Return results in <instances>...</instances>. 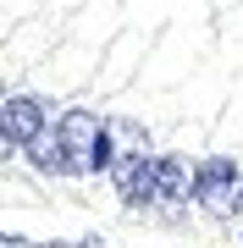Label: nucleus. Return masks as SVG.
<instances>
[{
    "label": "nucleus",
    "mask_w": 243,
    "mask_h": 248,
    "mask_svg": "<svg viewBox=\"0 0 243 248\" xmlns=\"http://www.w3.org/2000/svg\"><path fill=\"white\" fill-rule=\"evenodd\" d=\"M55 133L66 143V171L72 177H94L99 171V149H105V116L89 105H72L55 116Z\"/></svg>",
    "instance_id": "1"
},
{
    "label": "nucleus",
    "mask_w": 243,
    "mask_h": 248,
    "mask_svg": "<svg viewBox=\"0 0 243 248\" xmlns=\"http://www.w3.org/2000/svg\"><path fill=\"white\" fill-rule=\"evenodd\" d=\"M238 193H243V166L232 155H210V160H199V171H194V204L205 215H227V210H238Z\"/></svg>",
    "instance_id": "2"
},
{
    "label": "nucleus",
    "mask_w": 243,
    "mask_h": 248,
    "mask_svg": "<svg viewBox=\"0 0 243 248\" xmlns=\"http://www.w3.org/2000/svg\"><path fill=\"white\" fill-rule=\"evenodd\" d=\"M50 116H55L50 99H39V94H11L6 105H0V138H6L11 149H28L45 127H55Z\"/></svg>",
    "instance_id": "3"
},
{
    "label": "nucleus",
    "mask_w": 243,
    "mask_h": 248,
    "mask_svg": "<svg viewBox=\"0 0 243 248\" xmlns=\"http://www.w3.org/2000/svg\"><path fill=\"white\" fill-rule=\"evenodd\" d=\"M111 182H116L122 204H155V155H149V149H138V155L116 160Z\"/></svg>",
    "instance_id": "4"
},
{
    "label": "nucleus",
    "mask_w": 243,
    "mask_h": 248,
    "mask_svg": "<svg viewBox=\"0 0 243 248\" xmlns=\"http://www.w3.org/2000/svg\"><path fill=\"white\" fill-rule=\"evenodd\" d=\"M194 171L182 155H155V204H182L194 199Z\"/></svg>",
    "instance_id": "5"
},
{
    "label": "nucleus",
    "mask_w": 243,
    "mask_h": 248,
    "mask_svg": "<svg viewBox=\"0 0 243 248\" xmlns=\"http://www.w3.org/2000/svg\"><path fill=\"white\" fill-rule=\"evenodd\" d=\"M22 155H28V166L45 171V177H72V171H66V143H61V133H55V127H45V133L28 143Z\"/></svg>",
    "instance_id": "6"
},
{
    "label": "nucleus",
    "mask_w": 243,
    "mask_h": 248,
    "mask_svg": "<svg viewBox=\"0 0 243 248\" xmlns=\"http://www.w3.org/2000/svg\"><path fill=\"white\" fill-rule=\"evenodd\" d=\"M238 210H243V193H238Z\"/></svg>",
    "instance_id": "7"
}]
</instances>
